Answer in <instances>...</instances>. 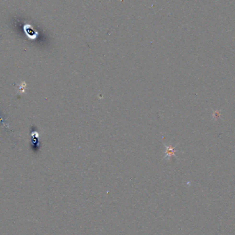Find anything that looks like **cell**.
<instances>
[{"label":"cell","mask_w":235,"mask_h":235,"mask_svg":"<svg viewBox=\"0 0 235 235\" xmlns=\"http://www.w3.org/2000/svg\"><path fill=\"white\" fill-rule=\"evenodd\" d=\"M166 157H170L172 155H173V153H174V152L175 151H174V148H172V147H167L166 146Z\"/></svg>","instance_id":"1"}]
</instances>
